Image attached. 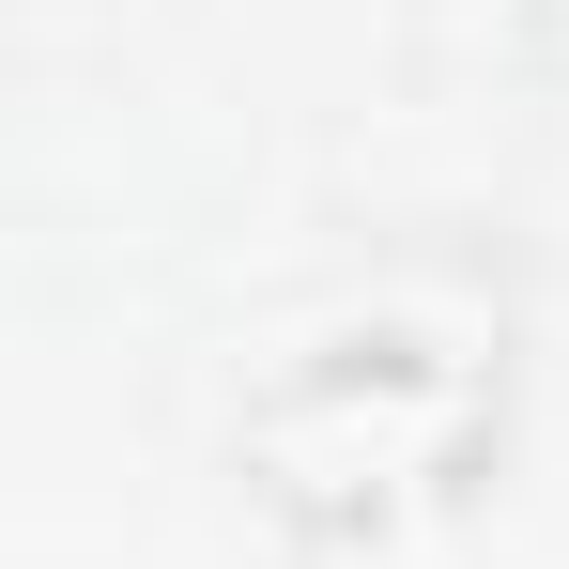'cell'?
<instances>
[{
  "instance_id": "1",
  "label": "cell",
  "mask_w": 569,
  "mask_h": 569,
  "mask_svg": "<svg viewBox=\"0 0 569 569\" xmlns=\"http://www.w3.org/2000/svg\"><path fill=\"white\" fill-rule=\"evenodd\" d=\"M492 447H508V339H492V323H416V308L308 339V355L231 416L247 508L292 523L308 555L400 539V523L462 508L477 477H492Z\"/></svg>"
}]
</instances>
